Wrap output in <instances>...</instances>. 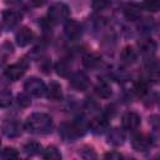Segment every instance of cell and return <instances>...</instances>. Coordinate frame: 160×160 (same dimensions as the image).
<instances>
[{"instance_id": "2", "label": "cell", "mask_w": 160, "mask_h": 160, "mask_svg": "<svg viewBox=\"0 0 160 160\" xmlns=\"http://www.w3.org/2000/svg\"><path fill=\"white\" fill-rule=\"evenodd\" d=\"M69 14H70V9L65 4H54L50 6L48 16L50 22H60L68 20Z\"/></svg>"}, {"instance_id": "22", "label": "cell", "mask_w": 160, "mask_h": 160, "mask_svg": "<svg viewBox=\"0 0 160 160\" xmlns=\"http://www.w3.org/2000/svg\"><path fill=\"white\" fill-rule=\"evenodd\" d=\"M0 158H1V160H18L19 152H18V150H16L15 148L8 146V148H5L4 150H1Z\"/></svg>"}, {"instance_id": "7", "label": "cell", "mask_w": 160, "mask_h": 160, "mask_svg": "<svg viewBox=\"0 0 160 160\" xmlns=\"http://www.w3.org/2000/svg\"><path fill=\"white\" fill-rule=\"evenodd\" d=\"M69 78H70V84L74 89H76L79 91H84L89 88V79L84 72L78 71V72L71 74Z\"/></svg>"}, {"instance_id": "33", "label": "cell", "mask_w": 160, "mask_h": 160, "mask_svg": "<svg viewBox=\"0 0 160 160\" xmlns=\"http://www.w3.org/2000/svg\"><path fill=\"white\" fill-rule=\"evenodd\" d=\"M129 160H134V159H129Z\"/></svg>"}, {"instance_id": "17", "label": "cell", "mask_w": 160, "mask_h": 160, "mask_svg": "<svg viewBox=\"0 0 160 160\" xmlns=\"http://www.w3.org/2000/svg\"><path fill=\"white\" fill-rule=\"evenodd\" d=\"M21 131V126L16 122V121H10L8 122L5 126H4V132L6 136H10V138H15L20 134Z\"/></svg>"}, {"instance_id": "29", "label": "cell", "mask_w": 160, "mask_h": 160, "mask_svg": "<svg viewBox=\"0 0 160 160\" xmlns=\"http://www.w3.org/2000/svg\"><path fill=\"white\" fill-rule=\"evenodd\" d=\"M125 15H126V18H128V19H130V20H134V19H136V18H138V15H139V11H138L136 9L129 8V9H126V10H125Z\"/></svg>"}, {"instance_id": "31", "label": "cell", "mask_w": 160, "mask_h": 160, "mask_svg": "<svg viewBox=\"0 0 160 160\" xmlns=\"http://www.w3.org/2000/svg\"><path fill=\"white\" fill-rule=\"evenodd\" d=\"M106 5H108V2H96V1L92 4V6H94L96 10H100V9H102V8L106 6Z\"/></svg>"}, {"instance_id": "24", "label": "cell", "mask_w": 160, "mask_h": 160, "mask_svg": "<svg viewBox=\"0 0 160 160\" xmlns=\"http://www.w3.org/2000/svg\"><path fill=\"white\" fill-rule=\"evenodd\" d=\"M148 90H149L148 84H146V81H144V80H138V81L134 84V92H135L138 96H144V95H146V94H148Z\"/></svg>"}, {"instance_id": "21", "label": "cell", "mask_w": 160, "mask_h": 160, "mask_svg": "<svg viewBox=\"0 0 160 160\" xmlns=\"http://www.w3.org/2000/svg\"><path fill=\"white\" fill-rule=\"evenodd\" d=\"M24 150L29 155H38V154H40L42 151V146L38 141H29V142H26L24 145Z\"/></svg>"}, {"instance_id": "3", "label": "cell", "mask_w": 160, "mask_h": 160, "mask_svg": "<svg viewBox=\"0 0 160 160\" xmlns=\"http://www.w3.org/2000/svg\"><path fill=\"white\" fill-rule=\"evenodd\" d=\"M60 134L65 140H74L84 134V126L79 122L62 124L60 129Z\"/></svg>"}, {"instance_id": "1", "label": "cell", "mask_w": 160, "mask_h": 160, "mask_svg": "<svg viewBox=\"0 0 160 160\" xmlns=\"http://www.w3.org/2000/svg\"><path fill=\"white\" fill-rule=\"evenodd\" d=\"M52 119L44 112H34L31 114L25 122V129L29 132L34 134H46L51 131Z\"/></svg>"}, {"instance_id": "13", "label": "cell", "mask_w": 160, "mask_h": 160, "mask_svg": "<svg viewBox=\"0 0 160 160\" xmlns=\"http://www.w3.org/2000/svg\"><path fill=\"white\" fill-rule=\"evenodd\" d=\"M124 140H125V134H124L122 130H120V129H118V128L111 129V130L109 131V134H108V141H109L110 144L115 145V146L121 145V144L124 142Z\"/></svg>"}, {"instance_id": "9", "label": "cell", "mask_w": 160, "mask_h": 160, "mask_svg": "<svg viewBox=\"0 0 160 160\" xmlns=\"http://www.w3.org/2000/svg\"><path fill=\"white\" fill-rule=\"evenodd\" d=\"M131 145L138 151H145L151 145V139L144 134H136L132 136Z\"/></svg>"}, {"instance_id": "32", "label": "cell", "mask_w": 160, "mask_h": 160, "mask_svg": "<svg viewBox=\"0 0 160 160\" xmlns=\"http://www.w3.org/2000/svg\"><path fill=\"white\" fill-rule=\"evenodd\" d=\"M21 160H28V159H21Z\"/></svg>"}, {"instance_id": "26", "label": "cell", "mask_w": 160, "mask_h": 160, "mask_svg": "<svg viewBox=\"0 0 160 160\" xmlns=\"http://www.w3.org/2000/svg\"><path fill=\"white\" fill-rule=\"evenodd\" d=\"M142 6L145 8V10L155 12V11H158L160 9V2L159 1H148V2H144Z\"/></svg>"}, {"instance_id": "11", "label": "cell", "mask_w": 160, "mask_h": 160, "mask_svg": "<svg viewBox=\"0 0 160 160\" xmlns=\"http://www.w3.org/2000/svg\"><path fill=\"white\" fill-rule=\"evenodd\" d=\"M46 96L51 100H60L62 98V90L59 82L56 81H51L49 84V86L46 88Z\"/></svg>"}, {"instance_id": "19", "label": "cell", "mask_w": 160, "mask_h": 160, "mask_svg": "<svg viewBox=\"0 0 160 160\" xmlns=\"http://www.w3.org/2000/svg\"><path fill=\"white\" fill-rule=\"evenodd\" d=\"M44 160H61L62 156L55 146H48L42 152Z\"/></svg>"}, {"instance_id": "14", "label": "cell", "mask_w": 160, "mask_h": 160, "mask_svg": "<svg viewBox=\"0 0 160 160\" xmlns=\"http://www.w3.org/2000/svg\"><path fill=\"white\" fill-rule=\"evenodd\" d=\"M21 19V14L16 10H5L2 12V20L8 26H14Z\"/></svg>"}, {"instance_id": "34", "label": "cell", "mask_w": 160, "mask_h": 160, "mask_svg": "<svg viewBox=\"0 0 160 160\" xmlns=\"http://www.w3.org/2000/svg\"><path fill=\"white\" fill-rule=\"evenodd\" d=\"M0 145H1V141H0Z\"/></svg>"}, {"instance_id": "4", "label": "cell", "mask_w": 160, "mask_h": 160, "mask_svg": "<svg viewBox=\"0 0 160 160\" xmlns=\"http://www.w3.org/2000/svg\"><path fill=\"white\" fill-rule=\"evenodd\" d=\"M24 88L28 94H30L35 98H40L46 92V86H45L44 81L38 78H30L29 80H26V82L24 84Z\"/></svg>"}, {"instance_id": "12", "label": "cell", "mask_w": 160, "mask_h": 160, "mask_svg": "<svg viewBox=\"0 0 160 160\" xmlns=\"http://www.w3.org/2000/svg\"><path fill=\"white\" fill-rule=\"evenodd\" d=\"M109 119H106L104 115H99V116H95L94 119L90 120V128L95 131V132H102L106 128H108V121Z\"/></svg>"}, {"instance_id": "27", "label": "cell", "mask_w": 160, "mask_h": 160, "mask_svg": "<svg viewBox=\"0 0 160 160\" xmlns=\"http://www.w3.org/2000/svg\"><path fill=\"white\" fill-rule=\"evenodd\" d=\"M18 102H19L20 106L26 108L31 104V100H30V96L28 94H19L18 95Z\"/></svg>"}, {"instance_id": "23", "label": "cell", "mask_w": 160, "mask_h": 160, "mask_svg": "<svg viewBox=\"0 0 160 160\" xmlns=\"http://www.w3.org/2000/svg\"><path fill=\"white\" fill-rule=\"evenodd\" d=\"M140 48H141V51L144 52V54H150V55H152L154 52H155V50H156V42L154 41V40H145V41H142L141 44H140Z\"/></svg>"}, {"instance_id": "5", "label": "cell", "mask_w": 160, "mask_h": 160, "mask_svg": "<svg viewBox=\"0 0 160 160\" xmlns=\"http://www.w3.org/2000/svg\"><path fill=\"white\" fill-rule=\"evenodd\" d=\"M26 68H28V62L24 61V60H20L19 62L12 64V65H10V66L6 68V70H5V76H6L9 80L15 81V80L20 79V78L24 75Z\"/></svg>"}, {"instance_id": "30", "label": "cell", "mask_w": 160, "mask_h": 160, "mask_svg": "<svg viewBox=\"0 0 160 160\" xmlns=\"http://www.w3.org/2000/svg\"><path fill=\"white\" fill-rule=\"evenodd\" d=\"M41 69H42V71L45 72V74H48L49 72V70H50V68H51V61L49 60V59H44L42 61H41Z\"/></svg>"}, {"instance_id": "15", "label": "cell", "mask_w": 160, "mask_h": 160, "mask_svg": "<svg viewBox=\"0 0 160 160\" xmlns=\"http://www.w3.org/2000/svg\"><path fill=\"white\" fill-rule=\"evenodd\" d=\"M120 58L125 64H132L136 61L138 59V52L134 50V48L131 46H125L121 52H120Z\"/></svg>"}, {"instance_id": "25", "label": "cell", "mask_w": 160, "mask_h": 160, "mask_svg": "<svg viewBox=\"0 0 160 160\" xmlns=\"http://www.w3.org/2000/svg\"><path fill=\"white\" fill-rule=\"evenodd\" d=\"M12 101V95L9 90H1L0 91V108H8L10 106Z\"/></svg>"}, {"instance_id": "18", "label": "cell", "mask_w": 160, "mask_h": 160, "mask_svg": "<svg viewBox=\"0 0 160 160\" xmlns=\"http://www.w3.org/2000/svg\"><path fill=\"white\" fill-rule=\"evenodd\" d=\"M55 70H56L58 75L64 76V78L71 75V66H70V64L66 62L65 60H60L59 62H56V64H55Z\"/></svg>"}, {"instance_id": "8", "label": "cell", "mask_w": 160, "mask_h": 160, "mask_svg": "<svg viewBox=\"0 0 160 160\" xmlns=\"http://www.w3.org/2000/svg\"><path fill=\"white\" fill-rule=\"evenodd\" d=\"M15 39H16V44L21 48L24 46H28L29 44L32 42L34 40V32L31 29L26 28V26H22L15 35Z\"/></svg>"}, {"instance_id": "20", "label": "cell", "mask_w": 160, "mask_h": 160, "mask_svg": "<svg viewBox=\"0 0 160 160\" xmlns=\"http://www.w3.org/2000/svg\"><path fill=\"white\" fill-rule=\"evenodd\" d=\"M95 92H96L100 98H102V99H109V98L111 96V94H112V90H111V88H110L106 82H100V84L96 85Z\"/></svg>"}, {"instance_id": "28", "label": "cell", "mask_w": 160, "mask_h": 160, "mask_svg": "<svg viewBox=\"0 0 160 160\" xmlns=\"http://www.w3.org/2000/svg\"><path fill=\"white\" fill-rule=\"evenodd\" d=\"M104 160H122V155L118 151H110L105 154Z\"/></svg>"}, {"instance_id": "16", "label": "cell", "mask_w": 160, "mask_h": 160, "mask_svg": "<svg viewBox=\"0 0 160 160\" xmlns=\"http://www.w3.org/2000/svg\"><path fill=\"white\" fill-rule=\"evenodd\" d=\"M101 61V58L100 55L95 54V52H88L82 56V62L86 68H96Z\"/></svg>"}, {"instance_id": "10", "label": "cell", "mask_w": 160, "mask_h": 160, "mask_svg": "<svg viewBox=\"0 0 160 160\" xmlns=\"http://www.w3.org/2000/svg\"><path fill=\"white\" fill-rule=\"evenodd\" d=\"M82 32V28L81 25L75 21V20H68L65 24V34L68 35V38L70 39H76L81 35Z\"/></svg>"}, {"instance_id": "6", "label": "cell", "mask_w": 160, "mask_h": 160, "mask_svg": "<svg viewBox=\"0 0 160 160\" xmlns=\"http://www.w3.org/2000/svg\"><path fill=\"white\" fill-rule=\"evenodd\" d=\"M140 122H141V119L140 116L134 112V111H128L122 115V119H121V124H122V128L126 129V130H135L140 126Z\"/></svg>"}]
</instances>
